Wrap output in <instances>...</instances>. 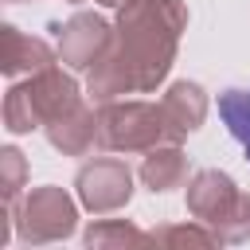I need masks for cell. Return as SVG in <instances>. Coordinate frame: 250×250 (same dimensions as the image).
Instances as JSON below:
<instances>
[{
    "label": "cell",
    "mask_w": 250,
    "mask_h": 250,
    "mask_svg": "<svg viewBox=\"0 0 250 250\" xmlns=\"http://www.w3.org/2000/svg\"><path fill=\"white\" fill-rule=\"evenodd\" d=\"M188 27L184 0H129L117 8L113 39L105 55L90 66L94 102H117L125 94L156 90L172 62L180 35Z\"/></svg>",
    "instance_id": "obj_1"
},
{
    "label": "cell",
    "mask_w": 250,
    "mask_h": 250,
    "mask_svg": "<svg viewBox=\"0 0 250 250\" xmlns=\"http://www.w3.org/2000/svg\"><path fill=\"white\" fill-rule=\"evenodd\" d=\"M82 102L78 94V82L59 70V66H47V70H35L27 82H16L4 98V125L8 133H31V129H47L55 117H62L66 109H74Z\"/></svg>",
    "instance_id": "obj_2"
},
{
    "label": "cell",
    "mask_w": 250,
    "mask_h": 250,
    "mask_svg": "<svg viewBox=\"0 0 250 250\" xmlns=\"http://www.w3.org/2000/svg\"><path fill=\"white\" fill-rule=\"evenodd\" d=\"M164 141V117L152 102H102L98 145L113 152H148Z\"/></svg>",
    "instance_id": "obj_3"
},
{
    "label": "cell",
    "mask_w": 250,
    "mask_h": 250,
    "mask_svg": "<svg viewBox=\"0 0 250 250\" xmlns=\"http://www.w3.org/2000/svg\"><path fill=\"white\" fill-rule=\"evenodd\" d=\"M74 227H78V207L55 184L31 188L16 203V234L23 242H59L74 234Z\"/></svg>",
    "instance_id": "obj_4"
},
{
    "label": "cell",
    "mask_w": 250,
    "mask_h": 250,
    "mask_svg": "<svg viewBox=\"0 0 250 250\" xmlns=\"http://www.w3.org/2000/svg\"><path fill=\"white\" fill-rule=\"evenodd\" d=\"M74 188H78V203L86 211L109 215V211H121L133 199V172L117 156H94L78 168Z\"/></svg>",
    "instance_id": "obj_5"
},
{
    "label": "cell",
    "mask_w": 250,
    "mask_h": 250,
    "mask_svg": "<svg viewBox=\"0 0 250 250\" xmlns=\"http://www.w3.org/2000/svg\"><path fill=\"white\" fill-rule=\"evenodd\" d=\"M59 31V59L70 66V70H90L102 55H105V47H109V39H113V27L98 16V12H74L62 27H55Z\"/></svg>",
    "instance_id": "obj_6"
},
{
    "label": "cell",
    "mask_w": 250,
    "mask_h": 250,
    "mask_svg": "<svg viewBox=\"0 0 250 250\" xmlns=\"http://www.w3.org/2000/svg\"><path fill=\"white\" fill-rule=\"evenodd\" d=\"M160 117H164V141L180 145L207 117V94H203V86L199 82H188V78L172 82L164 90V98H160Z\"/></svg>",
    "instance_id": "obj_7"
},
{
    "label": "cell",
    "mask_w": 250,
    "mask_h": 250,
    "mask_svg": "<svg viewBox=\"0 0 250 250\" xmlns=\"http://www.w3.org/2000/svg\"><path fill=\"white\" fill-rule=\"evenodd\" d=\"M238 195H242V191L234 188V180H230L227 172L203 168V172H195L191 184H188V211H191L199 223L215 227V223H223V219L230 215V207L238 203Z\"/></svg>",
    "instance_id": "obj_8"
},
{
    "label": "cell",
    "mask_w": 250,
    "mask_h": 250,
    "mask_svg": "<svg viewBox=\"0 0 250 250\" xmlns=\"http://www.w3.org/2000/svg\"><path fill=\"white\" fill-rule=\"evenodd\" d=\"M47 66H55V51L43 39L23 35L16 27H0V70L8 78L35 74V70H47Z\"/></svg>",
    "instance_id": "obj_9"
},
{
    "label": "cell",
    "mask_w": 250,
    "mask_h": 250,
    "mask_svg": "<svg viewBox=\"0 0 250 250\" xmlns=\"http://www.w3.org/2000/svg\"><path fill=\"white\" fill-rule=\"evenodd\" d=\"M47 141L62 152V156H86L98 145V113L78 102L74 109H66L62 117H55L47 125Z\"/></svg>",
    "instance_id": "obj_10"
},
{
    "label": "cell",
    "mask_w": 250,
    "mask_h": 250,
    "mask_svg": "<svg viewBox=\"0 0 250 250\" xmlns=\"http://www.w3.org/2000/svg\"><path fill=\"white\" fill-rule=\"evenodd\" d=\"M141 180H145V188H152V191H172V188H180L184 180H188V156L180 152V145H156V148H148V156L141 160Z\"/></svg>",
    "instance_id": "obj_11"
},
{
    "label": "cell",
    "mask_w": 250,
    "mask_h": 250,
    "mask_svg": "<svg viewBox=\"0 0 250 250\" xmlns=\"http://www.w3.org/2000/svg\"><path fill=\"white\" fill-rule=\"evenodd\" d=\"M82 238H86V246H156L152 234L137 230V227L125 223V219H102V223H90Z\"/></svg>",
    "instance_id": "obj_12"
},
{
    "label": "cell",
    "mask_w": 250,
    "mask_h": 250,
    "mask_svg": "<svg viewBox=\"0 0 250 250\" xmlns=\"http://www.w3.org/2000/svg\"><path fill=\"white\" fill-rule=\"evenodd\" d=\"M219 117H223L227 133L242 145V152L250 160V90H227V94H219Z\"/></svg>",
    "instance_id": "obj_13"
},
{
    "label": "cell",
    "mask_w": 250,
    "mask_h": 250,
    "mask_svg": "<svg viewBox=\"0 0 250 250\" xmlns=\"http://www.w3.org/2000/svg\"><path fill=\"white\" fill-rule=\"evenodd\" d=\"M152 242L156 246H195V250H211L219 246V234L203 223H172V227H156L152 230Z\"/></svg>",
    "instance_id": "obj_14"
},
{
    "label": "cell",
    "mask_w": 250,
    "mask_h": 250,
    "mask_svg": "<svg viewBox=\"0 0 250 250\" xmlns=\"http://www.w3.org/2000/svg\"><path fill=\"white\" fill-rule=\"evenodd\" d=\"M27 180V164H23V152L20 148H0V195H4V207H12L20 199V188Z\"/></svg>",
    "instance_id": "obj_15"
},
{
    "label": "cell",
    "mask_w": 250,
    "mask_h": 250,
    "mask_svg": "<svg viewBox=\"0 0 250 250\" xmlns=\"http://www.w3.org/2000/svg\"><path fill=\"white\" fill-rule=\"evenodd\" d=\"M219 234V242H246L250 238V195H238V203L230 207V215L223 223L211 227Z\"/></svg>",
    "instance_id": "obj_16"
},
{
    "label": "cell",
    "mask_w": 250,
    "mask_h": 250,
    "mask_svg": "<svg viewBox=\"0 0 250 250\" xmlns=\"http://www.w3.org/2000/svg\"><path fill=\"white\" fill-rule=\"evenodd\" d=\"M102 8H121V4H129V0H98Z\"/></svg>",
    "instance_id": "obj_17"
},
{
    "label": "cell",
    "mask_w": 250,
    "mask_h": 250,
    "mask_svg": "<svg viewBox=\"0 0 250 250\" xmlns=\"http://www.w3.org/2000/svg\"><path fill=\"white\" fill-rule=\"evenodd\" d=\"M70 4H78V0H70Z\"/></svg>",
    "instance_id": "obj_18"
}]
</instances>
